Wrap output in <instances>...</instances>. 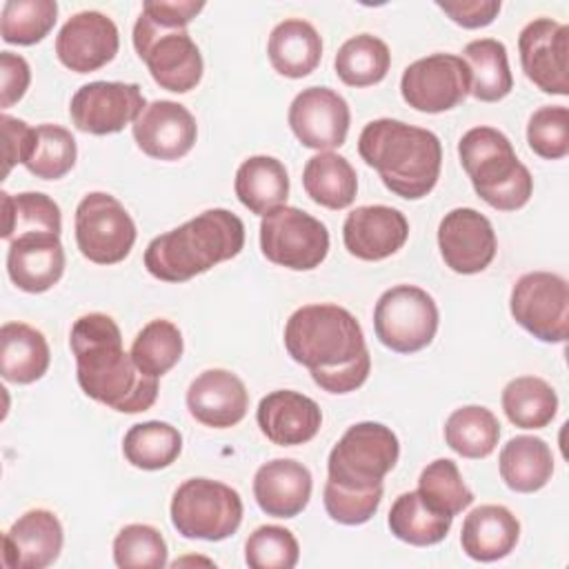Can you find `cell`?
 <instances>
[{"instance_id": "6da1fadb", "label": "cell", "mask_w": 569, "mask_h": 569, "mask_svg": "<svg viewBox=\"0 0 569 569\" xmlns=\"http://www.w3.org/2000/svg\"><path fill=\"white\" fill-rule=\"evenodd\" d=\"M80 389L120 413H140L158 398V378L142 373L122 349V333L107 313L80 316L69 336Z\"/></svg>"}, {"instance_id": "7a4b0ae2", "label": "cell", "mask_w": 569, "mask_h": 569, "mask_svg": "<svg viewBox=\"0 0 569 569\" xmlns=\"http://www.w3.org/2000/svg\"><path fill=\"white\" fill-rule=\"evenodd\" d=\"M358 153L378 171L382 184L405 200L425 198L440 178L442 144L438 136L402 120L367 122L358 138Z\"/></svg>"}, {"instance_id": "3957f363", "label": "cell", "mask_w": 569, "mask_h": 569, "mask_svg": "<svg viewBox=\"0 0 569 569\" xmlns=\"http://www.w3.org/2000/svg\"><path fill=\"white\" fill-rule=\"evenodd\" d=\"M242 247V220L227 209H207L184 224L156 236L144 249V267L162 282H184L236 258Z\"/></svg>"}, {"instance_id": "277c9868", "label": "cell", "mask_w": 569, "mask_h": 569, "mask_svg": "<svg viewBox=\"0 0 569 569\" xmlns=\"http://www.w3.org/2000/svg\"><path fill=\"white\" fill-rule=\"evenodd\" d=\"M287 353L309 371H336L365 351V333L356 316L338 305L320 302L296 309L284 325Z\"/></svg>"}, {"instance_id": "5b68a950", "label": "cell", "mask_w": 569, "mask_h": 569, "mask_svg": "<svg viewBox=\"0 0 569 569\" xmlns=\"http://www.w3.org/2000/svg\"><path fill=\"white\" fill-rule=\"evenodd\" d=\"M458 156L473 191L489 207L516 211L529 202L533 178L502 131L493 127L469 129L458 142Z\"/></svg>"}, {"instance_id": "8992f818", "label": "cell", "mask_w": 569, "mask_h": 569, "mask_svg": "<svg viewBox=\"0 0 569 569\" xmlns=\"http://www.w3.org/2000/svg\"><path fill=\"white\" fill-rule=\"evenodd\" d=\"M133 47L160 89L187 93L202 80L204 62L187 27H169L140 11L133 24Z\"/></svg>"}, {"instance_id": "52a82bcc", "label": "cell", "mask_w": 569, "mask_h": 569, "mask_svg": "<svg viewBox=\"0 0 569 569\" xmlns=\"http://www.w3.org/2000/svg\"><path fill=\"white\" fill-rule=\"evenodd\" d=\"M400 456L398 436L382 422L351 425L327 458L331 482L347 489L380 487Z\"/></svg>"}, {"instance_id": "ba28073f", "label": "cell", "mask_w": 569, "mask_h": 569, "mask_svg": "<svg viewBox=\"0 0 569 569\" xmlns=\"http://www.w3.org/2000/svg\"><path fill=\"white\" fill-rule=\"evenodd\" d=\"M171 525L182 538L218 542L233 536L242 522V498L224 482L184 480L171 498Z\"/></svg>"}, {"instance_id": "9c48e42d", "label": "cell", "mask_w": 569, "mask_h": 569, "mask_svg": "<svg viewBox=\"0 0 569 569\" xmlns=\"http://www.w3.org/2000/svg\"><path fill=\"white\" fill-rule=\"evenodd\" d=\"M438 305L416 284L387 289L373 307L376 338L396 353H413L431 345L438 331Z\"/></svg>"}, {"instance_id": "30bf717a", "label": "cell", "mask_w": 569, "mask_h": 569, "mask_svg": "<svg viewBox=\"0 0 569 569\" xmlns=\"http://www.w3.org/2000/svg\"><path fill=\"white\" fill-rule=\"evenodd\" d=\"M262 256L291 271H311L329 253V231L298 207H278L260 222Z\"/></svg>"}, {"instance_id": "8fae6325", "label": "cell", "mask_w": 569, "mask_h": 569, "mask_svg": "<svg viewBox=\"0 0 569 569\" xmlns=\"http://www.w3.org/2000/svg\"><path fill=\"white\" fill-rule=\"evenodd\" d=\"M136 233L129 211L104 191L87 193L76 207V244L96 264L122 262L131 253Z\"/></svg>"}, {"instance_id": "7c38bea8", "label": "cell", "mask_w": 569, "mask_h": 569, "mask_svg": "<svg viewBox=\"0 0 569 569\" xmlns=\"http://www.w3.org/2000/svg\"><path fill=\"white\" fill-rule=\"evenodd\" d=\"M513 320L542 342L569 336V284L551 271H531L516 280L509 298Z\"/></svg>"}, {"instance_id": "4fadbf2b", "label": "cell", "mask_w": 569, "mask_h": 569, "mask_svg": "<svg viewBox=\"0 0 569 569\" xmlns=\"http://www.w3.org/2000/svg\"><path fill=\"white\" fill-rule=\"evenodd\" d=\"M402 100L422 113L458 107L469 93V69L460 56L431 53L411 62L400 78Z\"/></svg>"}, {"instance_id": "5bb4252c", "label": "cell", "mask_w": 569, "mask_h": 569, "mask_svg": "<svg viewBox=\"0 0 569 569\" xmlns=\"http://www.w3.org/2000/svg\"><path fill=\"white\" fill-rule=\"evenodd\" d=\"M144 107V96L136 82L96 80L73 93L69 116L78 131L109 136L133 124Z\"/></svg>"}, {"instance_id": "9a60e30c", "label": "cell", "mask_w": 569, "mask_h": 569, "mask_svg": "<svg viewBox=\"0 0 569 569\" xmlns=\"http://www.w3.org/2000/svg\"><path fill=\"white\" fill-rule=\"evenodd\" d=\"M525 76L545 93H569V27L551 18H536L518 36Z\"/></svg>"}, {"instance_id": "2e32d148", "label": "cell", "mask_w": 569, "mask_h": 569, "mask_svg": "<svg viewBox=\"0 0 569 569\" xmlns=\"http://www.w3.org/2000/svg\"><path fill=\"white\" fill-rule=\"evenodd\" d=\"M287 118L302 147L331 151L345 144L351 111L338 91L329 87H309L291 100Z\"/></svg>"}, {"instance_id": "e0dca14e", "label": "cell", "mask_w": 569, "mask_h": 569, "mask_svg": "<svg viewBox=\"0 0 569 569\" xmlns=\"http://www.w3.org/2000/svg\"><path fill=\"white\" fill-rule=\"evenodd\" d=\"M438 249L451 271L471 276L491 264L498 240L487 216L471 207H458L438 224Z\"/></svg>"}, {"instance_id": "ac0fdd59", "label": "cell", "mask_w": 569, "mask_h": 569, "mask_svg": "<svg viewBox=\"0 0 569 569\" xmlns=\"http://www.w3.org/2000/svg\"><path fill=\"white\" fill-rule=\"evenodd\" d=\"M118 47V27L100 11H80L71 16L56 36L58 60L76 73L102 69L116 58Z\"/></svg>"}, {"instance_id": "d6986e66", "label": "cell", "mask_w": 569, "mask_h": 569, "mask_svg": "<svg viewBox=\"0 0 569 569\" xmlns=\"http://www.w3.org/2000/svg\"><path fill=\"white\" fill-rule=\"evenodd\" d=\"M131 131L142 153L167 162L184 158L198 138L196 118L173 100L149 102L131 124Z\"/></svg>"}, {"instance_id": "ffe728a7", "label": "cell", "mask_w": 569, "mask_h": 569, "mask_svg": "<svg viewBox=\"0 0 569 569\" xmlns=\"http://www.w3.org/2000/svg\"><path fill=\"white\" fill-rule=\"evenodd\" d=\"M409 238V222L402 211L387 204L356 207L342 224L347 251L360 260L376 262L393 256Z\"/></svg>"}, {"instance_id": "44dd1931", "label": "cell", "mask_w": 569, "mask_h": 569, "mask_svg": "<svg viewBox=\"0 0 569 569\" xmlns=\"http://www.w3.org/2000/svg\"><path fill=\"white\" fill-rule=\"evenodd\" d=\"M62 542L58 516L49 509H29L2 538V562L9 569H44L58 560Z\"/></svg>"}, {"instance_id": "7402d4cb", "label": "cell", "mask_w": 569, "mask_h": 569, "mask_svg": "<svg viewBox=\"0 0 569 569\" xmlns=\"http://www.w3.org/2000/svg\"><path fill=\"white\" fill-rule=\"evenodd\" d=\"M256 420L269 442L278 447H296L316 438L322 425V411L309 396L278 389L260 400Z\"/></svg>"}, {"instance_id": "603a6c76", "label": "cell", "mask_w": 569, "mask_h": 569, "mask_svg": "<svg viewBox=\"0 0 569 569\" xmlns=\"http://www.w3.org/2000/svg\"><path fill=\"white\" fill-rule=\"evenodd\" d=\"M187 409L204 427L227 429L238 425L249 409L244 382L227 369L198 373L187 389Z\"/></svg>"}, {"instance_id": "cb8c5ba5", "label": "cell", "mask_w": 569, "mask_h": 569, "mask_svg": "<svg viewBox=\"0 0 569 569\" xmlns=\"http://www.w3.org/2000/svg\"><path fill=\"white\" fill-rule=\"evenodd\" d=\"M311 471L291 458H276L258 467L253 476V498L273 518L298 516L311 498Z\"/></svg>"}, {"instance_id": "d4e9b609", "label": "cell", "mask_w": 569, "mask_h": 569, "mask_svg": "<svg viewBox=\"0 0 569 569\" xmlns=\"http://www.w3.org/2000/svg\"><path fill=\"white\" fill-rule=\"evenodd\" d=\"M64 271L60 236H24L9 242L7 273L27 293L49 291Z\"/></svg>"}, {"instance_id": "484cf974", "label": "cell", "mask_w": 569, "mask_h": 569, "mask_svg": "<svg viewBox=\"0 0 569 569\" xmlns=\"http://www.w3.org/2000/svg\"><path fill=\"white\" fill-rule=\"evenodd\" d=\"M520 538L518 518L502 505H480L469 511L460 529L462 551L478 562L509 556Z\"/></svg>"}, {"instance_id": "4316f807", "label": "cell", "mask_w": 569, "mask_h": 569, "mask_svg": "<svg viewBox=\"0 0 569 569\" xmlns=\"http://www.w3.org/2000/svg\"><path fill=\"white\" fill-rule=\"evenodd\" d=\"M267 56L271 67L284 78L309 76L322 58V40L316 27L300 18H287L278 22L267 42Z\"/></svg>"}, {"instance_id": "83f0119b", "label": "cell", "mask_w": 569, "mask_h": 569, "mask_svg": "<svg viewBox=\"0 0 569 569\" xmlns=\"http://www.w3.org/2000/svg\"><path fill=\"white\" fill-rule=\"evenodd\" d=\"M51 362L42 331L27 322H4L0 329V373L7 382L31 385L40 380Z\"/></svg>"}, {"instance_id": "f1b7e54d", "label": "cell", "mask_w": 569, "mask_h": 569, "mask_svg": "<svg viewBox=\"0 0 569 569\" xmlns=\"http://www.w3.org/2000/svg\"><path fill=\"white\" fill-rule=\"evenodd\" d=\"M233 189L251 213L267 216L287 202L289 176L278 158L251 156L238 167Z\"/></svg>"}, {"instance_id": "f546056e", "label": "cell", "mask_w": 569, "mask_h": 569, "mask_svg": "<svg viewBox=\"0 0 569 569\" xmlns=\"http://www.w3.org/2000/svg\"><path fill=\"white\" fill-rule=\"evenodd\" d=\"M498 467L505 485L511 491L533 493L551 480L553 456L542 438L516 436L500 449Z\"/></svg>"}, {"instance_id": "4dcf8cb0", "label": "cell", "mask_w": 569, "mask_h": 569, "mask_svg": "<svg viewBox=\"0 0 569 569\" xmlns=\"http://www.w3.org/2000/svg\"><path fill=\"white\" fill-rule=\"evenodd\" d=\"M302 187L316 204L338 211L347 209L356 200L358 176L345 156L320 151L307 160Z\"/></svg>"}, {"instance_id": "1f68e13d", "label": "cell", "mask_w": 569, "mask_h": 569, "mask_svg": "<svg viewBox=\"0 0 569 569\" xmlns=\"http://www.w3.org/2000/svg\"><path fill=\"white\" fill-rule=\"evenodd\" d=\"M469 69V93L482 102H498L509 96L513 78L507 47L493 38H478L465 44L460 56Z\"/></svg>"}, {"instance_id": "d6a6232c", "label": "cell", "mask_w": 569, "mask_h": 569, "mask_svg": "<svg viewBox=\"0 0 569 569\" xmlns=\"http://www.w3.org/2000/svg\"><path fill=\"white\" fill-rule=\"evenodd\" d=\"M453 518L431 509L418 491L400 493L389 509V531L413 547L438 545L447 538Z\"/></svg>"}, {"instance_id": "836d02e7", "label": "cell", "mask_w": 569, "mask_h": 569, "mask_svg": "<svg viewBox=\"0 0 569 569\" xmlns=\"http://www.w3.org/2000/svg\"><path fill=\"white\" fill-rule=\"evenodd\" d=\"M2 238L7 242L24 236H60L62 231L60 207L47 193L24 191L11 196L2 191Z\"/></svg>"}, {"instance_id": "e575fe53", "label": "cell", "mask_w": 569, "mask_h": 569, "mask_svg": "<svg viewBox=\"0 0 569 569\" xmlns=\"http://www.w3.org/2000/svg\"><path fill=\"white\" fill-rule=\"evenodd\" d=\"M500 400L509 422L520 429H542L558 413V396L553 387L538 376L509 380Z\"/></svg>"}, {"instance_id": "d590c367", "label": "cell", "mask_w": 569, "mask_h": 569, "mask_svg": "<svg viewBox=\"0 0 569 569\" xmlns=\"http://www.w3.org/2000/svg\"><path fill=\"white\" fill-rule=\"evenodd\" d=\"M500 440L498 418L480 405H467L449 413L445 422V442L462 458H487Z\"/></svg>"}, {"instance_id": "8d00e7d4", "label": "cell", "mask_w": 569, "mask_h": 569, "mask_svg": "<svg viewBox=\"0 0 569 569\" xmlns=\"http://www.w3.org/2000/svg\"><path fill=\"white\" fill-rule=\"evenodd\" d=\"M182 451V436L180 431L162 420H149L133 425L122 440V453L129 465L158 471L176 462Z\"/></svg>"}, {"instance_id": "74e56055", "label": "cell", "mask_w": 569, "mask_h": 569, "mask_svg": "<svg viewBox=\"0 0 569 569\" xmlns=\"http://www.w3.org/2000/svg\"><path fill=\"white\" fill-rule=\"evenodd\" d=\"M391 64V53L385 40L371 33H360L342 42L333 67L338 78L349 87L378 84Z\"/></svg>"}, {"instance_id": "f35d334b", "label": "cell", "mask_w": 569, "mask_h": 569, "mask_svg": "<svg viewBox=\"0 0 569 569\" xmlns=\"http://www.w3.org/2000/svg\"><path fill=\"white\" fill-rule=\"evenodd\" d=\"M182 351L184 342L180 329L171 320L158 318L138 331L129 353L142 373L160 378L178 365Z\"/></svg>"}, {"instance_id": "ab89813d", "label": "cell", "mask_w": 569, "mask_h": 569, "mask_svg": "<svg viewBox=\"0 0 569 569\" xmlns=\"http://www.w3.org/2000/svg\"><path fill=\"white\" fill-rule=\"evenodd\" d=\"M418 493L431 509L451 518L473 502V493L465 485L458 465L449 458H438L420 471Z\"/></svg>"}, {"instance_id": "60d3db41", "label": "cell", "mask_w": 569, "mask_h": 569, "mask_svg": "<svg viewBox=\"0 0 569 569\" xmlns=\"http://www.w3.org/2000/svg\"><path fill=\"white\" fill-rule=\"evenodd\" d=\"M58 20L56 0H7L0 16V36L9 44L40 42Z\"/></svg>"}, {"instance_id": "b9f144b4", "label": "cell", "mask_w": 569, "mask_h": 569, "mask_svg": "<svg viewBox=\"0 0 569 569\" xmlns=\"http://www.w3.org/2000/svg\"><path fill=\"white\" fill-rule=\"evenodd\" d=\"M78 158V147L69 129L60 124H38L36 142L24 167L42 180H58L67 176Z\"/></svg>"}, {"instance_id": "7bdbcfd3", "label": "cell", "mask_w": 569, "mask_h": 569, "mask_svg": "<svg viewBox=\"0 0 569 569\" xmlns=\"http://www.w3.org/2000/svg\"><path fill=\"white\" fill-rule=\"evenodd\" d=\"M167 542L151 525H127L113 538V562L120 569H162Z\"/></svg>"}, {"instance_id": "ee69618b", "label": "cell", "mask_w": 569, "mask_h": 569, "mask_svg": "<svg viewBox=\"0 0 569 569\" xmlns=\"http://www.w3.org/2000/svg\"><path fill=\"white\" fill-rule=\"evenodd\" d=\"M300 558L296 536L278 525H262L244 542V560L251 569H293Z\"/></svg>"}, {"instance_id": "f6af8a7d", "label": "cell", "mask_w": 569, "mask_h": 569, "mask_svg": "<svg viewBox=\"0 0 569 569\" xmlns=\"http://www.w3.org/2000/svg\"><path fill=\"white\" fill-rule=\"evenodd\" d=\"M529 149L545 160H560L569 153V109L562 104L540 107L527 122Z\"/></svg>"}, {"instance_id": "bcb514c9", "label": "cell", "mask_w": 569, "mask_h": 569, "mask_svg": "<svg viewBox=\"0 0 569 569\" xmlns=\"http://www.w3.org/2000/svg\"><path fill=\"white\" fill-rule=\"evenodd\" d=\"M380 500H382V485L371 489H347L327 480L322 491V502L329 518L349 527L371 520L380 507Z\"/></svg>"}, {"instance_id": "7dc6e473", "label": "cell", "mask_w": 569, "mask_h": 569, "mask_svg": "<svg viewBox=\"0 0 569 569\" xmlns=\"http://www.w3.org/2000/svg\"><path fill=\"white\" fill-rule=\"evenodd\" d=\"M2 138H4V176L16 164H24L31 156L33 142H36V127H29L24 120H18L9 113H2Z\"/></svg>"}, {"instance_id": "c3c4849f", "label": "cell", "mask_w": 569, "mask_h": 569, "mask_svg": "<svg viewBox=\"0 0 569 569\" xmlns=\"http://www.w3.org/2000/svg\"><path fill=\"white\" fill-rule=\"evenodd\" d=\"M436 4L465 29H480L491 24L502 7L500 0H438Z\"/></svg>"}, {"instance_id": "681fc988", "label": "cell", "mask_w": 569, "mask_h": 569, "mask_svg": "<svg viewBox=\"0 0 569 569\" xmlns=\"http://www.w3.org/2000/svg\"><path fill=\"white\" fill-rule=\"evenodd\" d=\"M31 69L29 62L11 51L0 53V107L9 109L16 104L29 89Z\"/></svg>"}, {"instance_id": "f907efd6", "label": "cell", "mask_w": 569, "mask_h": 569, "mask_svg": "<svg viewBox=\"0 0 569 569\" xmlns=\"http://www.w3.org/2000/svg\"><path fill=\"white\" fill-rule=\"evenodd\" d=\"M371 371V356L369 351H365L356 362L342 367V369H336V371H309L313 382L329 391V393H349L353 389H358L367 376Z\"/></svg>"}, {"instance_id": "816d5d0a", "label": "cell", "mask_w": 569, "mask_h": 569, "mask_svg": "<svg viewBox=\"0 0 569 569\" xmlns=\"http://www.w3.org/2000/svg\"><path fill=\"white\" fill-rule=\"evenodd\" d=\"M202 9L204 2L193 0H149L142 4V13L169 27H187Z\"/></svg>"}]
</instances>
